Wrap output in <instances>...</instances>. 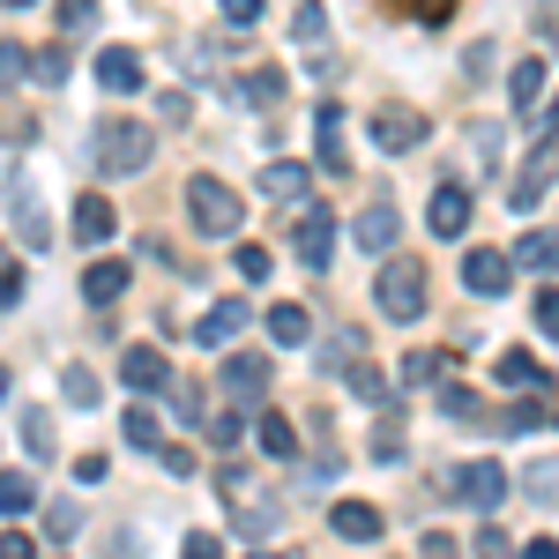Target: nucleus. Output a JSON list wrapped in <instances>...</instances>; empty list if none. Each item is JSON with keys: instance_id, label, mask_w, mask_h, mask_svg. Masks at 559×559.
Instances as JSON below:
<instances>
[{"instance_id": "obj_15", "label": "nucleus", "mask_w": 559, "mask_h": 559, "mask_svg": "<svg viewBox=\"0 0 559 559\" xmlns=\"http://www.w3.org/2000/svg\"><path fill=\"white\" fill-rule=\"evenodd\" d=\"M128 284H134L128 261H90V269H83V299H90V306H112Z\"/></svg>"}, {"instance_id": "obj_51", "label": "nucleus", "mask_w": 559, "mask_h": 559, "mask_svg": "<svg viewBox=\"0 0 559 559\" xmlns=\"http://www.w3.org/2000/svg\"><path fill=\"white\" fill-rule=\"evenodd\" d=\"M157 455H165V471H173V477L194 471V448H157Z\"/></svg>"}, {"instance_id": "obj_16", "label": "nucleus", "mask_w": 559, "mask_h": 559, "mask_svg": "<svg viewBox=\"0 0 559 559\" xmlns=\"http://www.w3.org/2000/svg\"><path fill=\"white\" fill-rule=\"evenodd\" d=\"M306 187H313V165H299V157H276V165H261V194H276V202H299Z\"/></svg>"}, {"instance_id": "obj_46", "label": "nucleus", "mask_w": 559, "mask_h": 559, "mask_svg": "<svg viewBox=\"0 0 559 559\" xmlns=\"http://www.w3.org/2000/svg\"><path fill=\"white\" fill-rule=\"evenodd\" d=\"M440 411H448V418H477V395H471V388H448Z\"/></svg>"}, {"instance_id": "obj_47", "label": "nucleus", "mask_w": 559, "mask_h": 559, "mask_svg": "<svg viewBox=\"0 0 559 559\" xmlns=\"http://www.w3.org/2000/svg\"><path fill=\"white\" fill-rule=\"evenodd\" d=\"M0 559H38V545L23 530H0Z\"/></svg>"}, {"instance_id": "obj_11", "label": "nucleus", "mask_w": 559, "mask_h": 559, "mask_svg": "<svg viewBox=\"0 0 559 559\" xmlns=\"http://www.w3.org/2000/svg\"><path fill=\"white\" fill-rule=\"evenodd\" d=\"M97 83L112 90V97L142 90V52H134V45H105V52H97Z\"/></svg>"}, {"instance_id": "obj_22", "label": "nucleus", "mask_w": 559, "mask_h": 559, "mask_svg": "<svg viewBox=\"0 0 559 559\" xmlns=\"http://www.w3.org/2000/svg\"><path fill=\"white\" fill-rule=\"evenodd\" d=\"M313 128H321V173H350V165H344V112H336V105H321V112H313Z\"/></svg>"}, {"instance_id": "obj_21", "label": "nucleus", "mask_w": 559, "mask_h": 559, "mask_svg": "<svg viewBox=\"0 0 559 559\" xmlns=\"http://www.w3.org/2000/svg\"><path fill=\"white\" fill-rule=\"evenodd\" d=\"M492 381H508V388H552V373L530 358V350H500V366H492Z\"/></svg>"}, {"instance_id": "obj_9", "label": "nucleus", "mask_w": 559, "mask_h": 559, "mask_svg": "<svg viewBox=\"0 0 559 559\" xmlns=\"http://www.w3.org/2000/svg\"><path fill=\"white\" fill-rule=\"evenodd\" d=\"M508 276H515V261L492 254V247H471V254H463V284H471L477 299H500V292H508Z\"/></svg>"}, {"instance_id": "obj_12", "label": "nucleus", "mask_w": 559, "mask_h": 559, "mask_svg": "<svg viewBox=\"0 0 559 559\" xmlns=\"http://www.w3.org/2000/svg\"><path fill=\"white\" fill-rule=\"evenodd\" d=\"M395 231H403V224H395V210H388V202H366V210H358V224H350V239H358L366 254H395Z\"/></svg>"}, {"instance_id": "obj_27", "label": "nucleus", "mask_w": 559, "mask_h": 559, "mask_svg": "<svg viewBox=\"0 0 559 559\" xmlns=\"http://www.w3.org/2000/svg\"><path fill=\"white\" fill-rule=\"evenodd\" d=\"M38 508V485L23 471H0V515H31Z\"/></svg>"}, {"instance_id": "obj_14", "label": "nucleus", "mask_w": 559, "mask_h": 559, "mask_svg": "<svg viewBox=\"0 0 559 559\" xmlns=\"http://www.w3.org/2000/svg\"><path fill=\"white\" fill-rule=\"evenodd\" d=\"M336 537H344V545H373V537H381L388 522H381V508H366V500H336Z\"/></svg>"}, {"instance_id": "obj_23", "label": "nucleus", "mask_w": 559, "mask_h": 559, "mask_svg": "<svg viewBox=\"0 0 559 559\" xmlns=\"http://www.w3.org/2000/svg\"><path fill=\"white\" fill-rule=\"evenodd\" d=\"M15 231H23V247H52V216L38 210V194H31V187L15 194Z\"/></svg>"}, {"instance_id": "obj_13", "label": "nucleus", "mask_w": 559, "mask_h": 559, "mask_svg": "<svg viewBox=\"0 0 559 559\" xmlns=\"http://www.w3.org/2000/svg\"><path fill=\"white\" fill-rule=\"evenodd\" d=\"M15 426H23L31 463H52V455H60V426H52V411H45V403H23V411H15Z\"/></svg>"}, {"instance_id": "obj_30", "label": "nucleus", "mask_w": 559, "mask_h": 559, "mask_svg": "<svg viewBox=\"0 0 559 559\" xmlns=\"http://www.w3.org/2000/svg\"><path fill=\"white\" fill-rule=\"evenodd\" d=\"M508 97H515V105H537V97H545V60H515V75H508Z\"/></svg>"}, {"instance_id": "obj_18", "label": "nucleus", "mask_w": 559, "mask_h": 559, "mask_svg": "<svg viewBox=\"0 0 559 559\" xmlns=\"http://www.w3.org/2000/svg\"><path fill=\"white\" fill-rule=\"evenodd\" d=\"M552 179H559V142H545V150L530 157V173L515 179V210H537V194H545Z\"/></svg>"}, {"instance_id": "obj_5", "label": "nucleus", "mask_w": 559, "mask_h": 559, "mask_svg": "<svg viewBox=\"0 0 559 559\" xmlns=\"http://www.w3.org/2000/svg\"><path fill=\"white\" fill-rule=\"evenodd\" d=\"M440 492H448V500H471V508L492 515V508L508 500V471H500V463H455V471H440Z\"/></svg>"}, {"instance_id": "obj_32", "label": "nucleus", "mask_w": 559, "mask_h": 559, "mask_svg": "<svg viewBox=\"0 0 559 559\" xmlns=\"http://www.w3.org/2000/svg\"><path fill=\"white\" fill-rule=\"evenodd\" d=\"M292 38H299V45H321V38H329V15H321V0H306L299 15H292Z\"/></svg>"}, {"instance_id": "obj_19", "label": "nucleus", "mask_w": 559, "mask_h": 559, "mask_svg": "<svg viewBox=\"0 0 559 559\" xmlns=\"http://www.w3.org/2000/svg\"><path fill=\"white\" fill-rule=\"evenodd\" d=\"M254 440H261V455H269V463H292V455H299V432H292V418H284V411H261V418H254Z\"/></svg>"}, {"instance_id": "obj_7", "label": "nucleus", "mask_w": 559, "mask_h": 559, "mask_svg": "<svg viewBox=\"0 0 559 559\" xmlns=\"http://www.w3.org/2000/svg\"><path fill=\"white\" fill-rule=\"evenodd\" d=\"M292 247H299L306 269H329V254H336V216L321 210V202L299 210V216H292Z\"/></svg>"}, {"instance_id": "obj_29", "label": "nucleus", "mask_w": 559, "mask_h": 559, "mask_svg": "<svg viewBox=\"0 0 559 559\" xmlns=\"http://www.w3.org/2000/svg\"><path fill=\"white\" fill-rule=\"evenodd\" d=\"M120 432H128V448H165V432H157V411H150V403H134L128 418H120Z\"/></svg>"}, {"instance_id": "obj_49", "label": "nucleus", "mask_w": 559, "mask_h": 559, "mask_svg": "<svg viewBox=\"0 0 559 559\" xmlns=\"http://www.w3.org/2000/svg\"><path fill=\"white\" fill-rule=\"evenodd\" d=\"M105 552H112V559H142V537H128V530H112V537H105Z\"/></svg>"}, {"instance_id": "obj_34", "label": "nucleus", "mask_w": 559, "mask_h": 559, "mask_svg": "<svg viewBox=\"0 0 559 559\" xmlns=\"http://www.w3.org/2000/svg\"><path fill=\"white\" fill-rule=\"evenodd\" d=\"M31 75H38V83H68V45H45V52H31Z\"/></svg>"}, {"instance_id": "obj_52", "label": "nucleus", "mask_w": 559, "mask_h": 559, "mask_svg": "<svg viewBox=\"0 0 559 559\" xmlns=\"http://www.w3.org/2000/svg\"><path fill=\"white\" fill-rule=\"evenodd\" d=\"M522 559H559V545H552V537H537V545H522Z\"/></svg>"}, {"instance_id": "obj_8", "label": "nucleus", "mask_w": 559, "mask_h": 559, "mask_svg": "<svg viewBox=\"0 0 559 559\" xmlns=\"http://www.w3.org/2000/svg\"><path fill=\"white\" fill-rule=\"evenodd\" d=\"M426 216H432V239H463L471 231V187H432V202H426Z\"/></svg>"}, {"instance_id": "obj_33", "label": "nucleus", "mask_w": 559, "mask_h": 559, "mask_svg": "<svg viewBox=\"0 0 559 559\" xmlns=\"http://www.w3.org/2000/svg\"><path fill=\"white\" fill-rule=\"evenodd\" d=\"M247 97H254V105H284V68H254V75H247Z\"/></svg>"}, {"instance_id": "obj_20", "label": "nucleus", "mask_w": 559, "mask_h": 559, "mask_svg": "<svg viewBox=\"0 0 559 559\" xmlns=\"http://www.w3.org/2000/svg\"><path fill=\"white\" fill-rule=\"evenodd\" d=\"M239 329H247V299H224V306H210V313H202L194 344H231Z\"/></svg>"}, {"instance_id": "obj_25", "label": "nucleus", "mask_w": 559, "mask_h": 559, "mask_svg": "<svg viewBox=\"0 0 559 559\" xmlns=\"http://www.w3.org/2000/svg\"><path fill=\"white\" fill-rule=\"evenodd\" d=\"M350 388L373 403V411H395V388H388V373L381 366H366V358H350Z\"/></svg>"}, {"instance_id": "obj_54", "label": "nucleus", "mask_w": 559, "mask_h": 559, "mask_svg": "<svg viewBox=\"0 0 559 559\" xmlns=\"http://www.w3.org/2000/svg\"><path fill=\"white\" fill-rule=\"evenodd\" d=\"M0 8H38V0H0Z\"/></svg>"}, {"instance_id": "obj_44", "label": "nucleus", "mask_w": 559, "mask_h": 559, "mask_svg": "<svg viewBox=\"0 0 559 559\" xmlns=\"http://www.w3.org/2000/svg\"><path fill=\"white\" fill-rule=\"evenodd\" d=\"M179 559H224V545H216L210 530H187V545H179Z\"/></svg>"}, {"instance_id": "obj_10", "label": "nucleus", "mask_w": 559, "mask_h": 559, "mask_svg": "<svg viewBox=\"0 0 559 559\" xmlns=\"http://www.w3.org/2000/svg\"><path fill=\"white\" fill-rule=\"evenodd\" d=\"M120 381L142 388V395H157V388H173V366H165V350H157V344H128V358H120Z\"/></svg>"}, {"instance_id": "obj_37", "label": "nucleus", "mask_w": 559, "mask_h": 559, "mask_svg": "<svg viewBox=\"0 0 559 559\" xmlns=\"http://www.w3.org/2000/svg\"><path fill=\"white\" fill-rule=\"evenodd\" d=\"M239 432H247V411H210V440L216 448H231Z\"/></svg>"}, {"instance_id": "obj_48", "label": "nucleus", "mask_w": 559, "mask_h": 559, "mask_svg": "<svg viewBox=\"0 0 559 559\" xmlns=\"http://www.w3.org/2000/svg\"><path fill=\"white\" fill-rule=\"evenodd\" d=\"M537 329L559 336V292H537Z\"/></svg>"}, {"instance_id": "obj_2", "label": "nucleus", "mask_w": 559, "mask_h": 559, "mask_svg": "<svg viewBox=\"0 0 559 559\" xmlns=\"http://www.w3.org/2000/svg\"><path fill=\"white\" fill-rule=\"evenodd\" d=\"M187 224H194L202 239H231V231L247 224L239 187H224L216 173H194V179H187Z\"/></svg>"}, {"instance_id": "obj_39", "label": "nucleus", "mask_w": 559, "mask_h": 559, "mask_svg": "<svg viewBox=\"0 0 559 559\" xmlns=\"http://www.w3.org/2000/svg\"><path fill=\"white\" fill-rule=\"evenodd\" d=\"M373 455H381V463H403V426H395V411H381V440H373Z\"/></svg>"}, {"instance_id": "obj_17", "label": "nucleus", "mask_w": 559, "mask_h": 559, "mask_svg": "<svg viewBox=\"0 0 559 559\" xmlns=\"http://www.w3.org/2000/svg\"><path fill=\"white\" fill-rule=\"evenodd\" d=\"M112 231H120L112 202H105V194H83V202H75V239H83V247H105Z\"/></svg>"}, {"instance_id": "obj_6", "label": "nucleus", "mask_w": 559, "mask_h": 559, "mask_svg": "<svg viewBox=\"0 0 559 559\" xmlns=\"http://www.w3.org/2000/svg\"><path fill=\"white\" fill-rule=\"evenodd\" d=\"M418 142H426V112H418V105H381V112H373V150L403 157V150H418Z\"/></svg>"}, {"instance_id": "obj_38", "label": "nucleus", "mask_w": 559, "mask_h": 559, "mask_svg": "<svg viewBox=\"0 0 559 559\" xmlns=\"http://www.w3.org/2000/svg\"><path fill=\"white\" fill-rule=\"evenodd\" d=\"M23 75H31V52L23 45H0V90H15Z\"/></svg>"}, {"instance_id": "obj_45", "label": "nucleus", "mask_w": 559, "mask_h": 559, "mask_svg": "<svg viewBox=\"0 0 559 559\" xmlns=\"http://www.w3.org/2000/svg\"><path fill=\"white\" fill-rule=\"evenodd\" d=\"M239 276H247V284H261V276H269V247H239Z\"/></svg>"}, {"instance_id": "obj_55", "label": "nucleus", "mask_w": 559, "mask_h": 559, "mask_svg": "<svg viewBox=\"0 0 559 559\" xmlns=\"http://www.w3.org/2000/svg\"><path fill=\"white\" fill-rule=\"evenodd\" d=\"M8 388H15V381H8V366H0V395H8Z\"/></svg>"}, {"instance_id": "obj_42", "label": "nucleus", "mask_w": 559, "mask_h": 559, "mask_svg": "<svg viewBox=\"0 0 559 559\" xmlns=\"http://www.w3.org/2000/svg\"><path fill=\"white\" fill-rule=\"evenodd\" d=\"M97 23V0H60V31H90Z\"/></svg>"}, {"instance_id": "obj_43", "label": "nucleus", "mask_w": 559, "mask_h": 559, "mask_svg": "<svg viewBox=\"0 0 559 559\" xmlns=\"http://www.w3.org/2000/svg\"><path fill=\"white\" fill-rule=\"evenodd\" d=\"M545 418H552L545 403H515V411H508V432H537V426H545Z\"/></svg>"}, {"instance_id": "obj_53", "label": "nucleus", "mask_w": 559, "mask_h": 559, "mask_svg": "<svg viewBox=\"0 0 559 559\" xmlns=\"http://www.w3.org/2000/svg\"><path fill=\"white\" fill-rule=\"evenodd\" d=\"M545 128H552V134H559V97H552V105H545Z\"/></svg>"}, {"instance_id": "obj_24", "label": "nucleus", "mask_w": 559, "mask_h": 559, "mask_svg": "<svg viewBox=\"0 0 559 559\" xmlns=\"http://www.w3.org/2000/svg\"><path fill=\"white\" fill-rule=\"evenodd\" d=\"M224 388H231V395H261V388H269V358H247V350L224 358Z\"/></svg>"}, {"instance_id": "obj_1", "label": "nucleus", "mask_w": 559, "mask_h": 559, "mask_svg": "<svg viewBox=\"0 0 559 559\" xmlns=\"http://www.w3.org/2000/svg\"><path fill=\"white\" fill-rule=\"evenodd\" d=\"M150 128L142 120H128V112H105L97 120V134H90V157H97V173L105 179H134V173H150Z\"/></svg>"}, {"instance_id": "obj_31", "label": "nucleus", "mask_w": 559, "mask_h": 559, "mask_svg": "<svg viewBox=\"0 0 559 559\" xmlns=\"http://www.w3.org/2000/svg\"><path fill=\"white\" fill-rule=\"evenodd\" d=\"M440 373H448V350H411V358H403V381H411V388L440 381Z\"/></svg>"}, {"instance_id": "obj_28", "label": "nucleus", "mask_w": 559, "mask_h": 559, "mask_svg": "<svg viewBox=\"0 0 559 559\" xmlns=\"http://www.w3.org/2000/svg\"><path fill=\"white\" fill-rule=\"evenodd\" d=\"M269 336H276V344H306V336H313L306 306H269Z\"/></svg>"}, {"instance_id": "obj_41", "label": "nucleus", "mask_w": 559, "mask_h": 559, "mask_svg": "<svg viewBox=\"0 0 559 559\" xmlns=\"http://www.w3.org/2000/svg\"><path fill=\"white\" fill-rule=\"evenodd\" d=\"M477 559H515V545H508V530H500V522H485V530H477Z\"/></svg>"}, {"instance_id": "obj_50", "label": "nucleus", "mask_w": 559, "mask_h": 559, "mask_svg": "<svg viewBox=\"0 0 559 559\" xmlns=\"http://www.w3.org/2000/svg\"><path fill=\"white\" fill-rule=\"evenodd\" d=\"M15 299H23V269L8 261V269H0V306H15Z\"/></svg>"}, {"instance_id": "obj_56", "label": "nucleus", "mask_w": 559, "mask_h": 559, "mask_svg": "<svg viewBox=\"0 0 559 559\" xmlns=\"http://www.w3.org/2000/svg\"><path fill=\"white\" fill-rule=\"evenodd\" d=\"M261 559H276V552H261Z\"/></svg>"}, {"instance_id": "obj_4", "label": "nucleus", "mask_w": 559, "mask_h": 559, "mask_svg": "<svg viewBox=\"0 0 559 559\" xmlns=\"http://www.w3.org/2000/svg\"><path fill=\"white\" fill-rule=\"evenodd\" d=\"M373 292H381V313H388V321H418V313H426V269L395 254L381 269V284H373Z\"/></svg>"}, {"instance_id": "obj_3", "label": "nucleus", "mask_w": 559, "mask_h": 559, "mask_svg": "<svg viewBox=\"0 0 559 559\" xmlns=\"http://www.w3.org/2000/svg\"><path fill=\"white\" fill-rule=\"evenodd\" d=\"M216 492L231 500V515H239V537H247V545L276 530V500H269V492H261V485L239 471V463H224V471H216Z\"/></svg>"}, {"instance_id": "obj_40", "label": "nucleus", "mask_w": 559, "mask_h": 559, "mask_svg": "<svg viewBox=\"0 0 559 559\" xmlns=\"http://www.w3.org/2000/svg\"><path fill=\"white\" fill-rule=\"evenodd\" d=\"M261 15H269V0H224V23L231 31H254Z\"/></svg>"}, {"instance_id": "obj_35", "label": "nucleus", "mask_w": 559, "mask_h": 559, "mask_svg": "<svg viewBox=\"0 0 559 559\" xmlns=\"http://www.w3.org/2000/svg\"><path fill=\"white\" fill-rule=\"evenodd\" d=\"M83 508H75V500H52V508H45V530H52V537H75V530H83Z\"/></svg>"}, {"instance_id": "obj_26", "label": "nucleus", "mask_w": 559, "mask_h": 559, "mask_svg": "<svg viewBox=\"0 0 559 559\" xmlns=\"http://www.w3.org/2000/svg\"><path fill=\"white\" fill-rule=\"evenodd\" d=\"M508 261H515V269H552V261H559V239H552V231H522Z\"/></svg>"}, {"instance_id": "obj_36", "label": "nucleus", "mask_w": 559, "mask_h": 559, "mask_svg": "<svg viewBox=\"0 0 559 559\" xmlns=\"http://www.w3.org/2000/svg\"><path fill=\"white\" fill-rule=\"evenodd\" d=\"M60 388L75 395V411H90V403H97V373H90V366H68V373H60Z\"/></svg>"}]
</instances>
